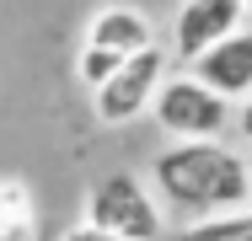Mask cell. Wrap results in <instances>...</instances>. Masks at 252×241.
I'll use <instances>...</instances> for the list:
<instances>
[{"label": "cell", "instance_id": "7a4b0ae2", "mask_svg": "<svg viewBox=\"0 0 252 241\" xmlns=\"http://www.w3.org/2000/svg\"><path fill=\"white\" fill-rule=\"evenodd\" d=\"M151 118L166 140H220L231 123V102L209 91L199 75H166L151 96Z\"/></svg>", "mask_w": 252, "mask_h": 241}, {"label": "cell", "instance_id": "4fadbf2b", "mask_svg": "<svg viewBox=\"0 0 252 241\" xmlns=\"http://www.w3.org/2000/svg\"><path fill=\"white\" fill-rule=\"evenodd\" d=\"M242 11H247V16H252V0H242Z\"/></svg>", "mask_w": 252, "mask_h": 241}, {"label": "cell", "instance_id": "7c38bea8", "mask_svg": "<svg viewBox=\"0 0 252 241\" xmlns=\"http://www.w3.org/2000/svg\"><path fill=\"white\" fill-rule=\"evenodd\" d=\"M231 123H236V134H242V140L252 145V91L242 96V102H236V113H231Z\"/></svg>", "mask_w": 252, "mask_h": 241}, {"label": "cell", "instance_id": "8992f818", "mask_svg": "<svg viewBox=\"0 0 252 241\" xmlns=\"http://www.w3.org/2000/svg\"><path fill=\"white\" fill-rule=\"evenodd\" d=\"M188 75H199L209 91H220L225 102H242L252 91V32L247 27H236V32H225L220 43H209L204 54L188 59Z\"/></svg>", "mask_w": 252, "mask_h": 241}, {"label": "cell", "instance_id": "30bf717a", "mask_svg": "<svg viewBox=\"0 0 252 241\" xmlns=\"http://www.w3.org/2000/svg\"><path fill=\"white\" fill-rule=\"evenodd\" d=\"M124 64V54H113V48H97V43H86L81 48V59H75V75L86 81V86H102L113 70Z\"/></svg>", "mask_w": 252, "mask_h": 241}, {"label": "cell", "instance_id": "8fae6325", "mask_svg": "<svg viewBox=\"0 0 252 241\" xmlns=\"http://www.w3.org/2000/svg\"><path fill=\"white\" fill-rule=\"evenodd\" d=\"M59 241H124V236H113V231H102V225H92V220H81V225H70Z\"/></svg>", "mask_w": 252, "mask_h": 241}, {"label": "cell", "instance_id": "277c9868", "mask_svg": "<svg viewBox=\"0 0 252 241\" xmlns=\"http://www.w3.org/2000/svg\"><path fill=\"white\" fill-rule=\"evenodd\" d=\"M166 81V48L151 43L140 54H129L102 86H92V102H97V123H134L140 113H151L156 86Z\"/></svg>", "mask_w": 252, "mask_h": 241}, {"label": "cell", "instance_id": "ba28073f", "mask_svg": "<svg viewBox=\"0 0 252 241\" xmlns=\"http://www.w3.org/2000/svg\"><path fill=\"white\" fill-rule=\"evenodd\" d=\"M38 231V204L22 177H0V241H32Z\"/></svg>", "mask_w": 252, "mask_h": 241}, {"label": "cell", "instance_id": "6da1fadb", "mask_svg": "<svg viewBox=\"0 0 252 241\" xmlns=\"http://www.w3.org/2000/svg\"><path fill=\"white\" fill-rule=\"evenodd\" d=\"M151 182H156V198L188 220L252 204V166L225 140H172L156 155Z\"/></svg>", "mask_w": 252, "mask_h": 241}, {"label": "cell", "instance_id": "3957f363", "mask_svg": "<svg viewBox=\"0 0 252 241\" xmlns=\"http://www.w3.org/2000/svg\"><path fill=\"white\" fill-rule=\"evenodd\" d=\"M86 220L113 231V236H124V241H161L166 236L156 193L140 177H129V172H113V177H102L97 188L86 193Z\"/></svg>", "mask_w": 252, "mask_h": 241}, {"label": "cell", "instance_id": "5b68a950", "mask_svg": "<svg viewBox=\"0 0 252 241\" xmlns=\"http://www.w3.org/2000/svg\"><path fill=\"white\" fill-rule=\"evenodd\" d=\"M247 27V11L242 0H177V16H172V54L188 64L193 54H204L209 43H220L225 32Z\"/></svg>", "mask_w": 252, "mask_h": 241}, {"label": "cell", "instance_id": "9c48e42d", "mask_svg": "<svg viewBox=\"0 0 252 241\" xmlns=\"http://www.w3.org/2000/svg\"><path fill=\"white\" fill-rule=\"evenodd\" d=\"M177 241H252V204L225 209V214H204V220H183Z\"/></svg>", "mask_w": 252, "mask_h": 241}, {"label": "cell", "instance_id": "52a82bcc", "mask_svg": "<svg viewBox=\"0 0 252 241\" xmlns=\"http://www.w3.org/2000/svg\"><path fill=\"white\" fill-rule=\"evenodd\" d=\"M86 43L97 48H113V54H140V48L156 43V27L145 11H134V5H102L97 16L86 22Z\"/></svg>", "mask_w": 252, "mask_h": 241}]
</instances>
